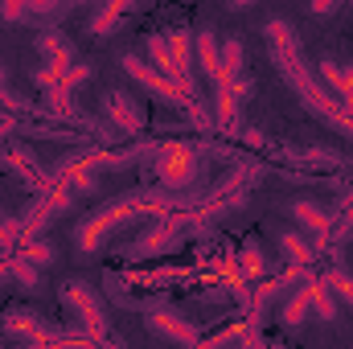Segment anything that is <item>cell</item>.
Returning a JSON list of instances; mask_svg holds the SVG:
<instances>
[{
  "instance_id": "obj_1",
  "label": "cell",
  "mask_w": 353,
  "mask_h": 349,
  "mask_svg": "<svg viewBox=\"0 0 353 349\" xmlns=\"http://www.w3.org/2000/svg\"><path fill=\"white\" fill-rule=\"evenodd\" d=\"M263 37H267V46H271V62H275L279 79L296 90V99H300L321 123H329L333 132H341L345 140H353V115L341 107V99L321 83V74L308 66V58L300 54V33H296L283 17H271L263 25Z\"/></svg>"
},
{
  "instance_id": "obj_2",
  "label": "cell",
  "mask_w": 353,
  "mask_h": 349,
  "mask_svg": "<svg viewBox=\"0 0 353 349\" xmlns=\"http://www.w3.org/2000/svg\"><path fill=\"white\" fill-rule=\"evenodd\" d=\"M169 210H193V189L176 193V189H165V185H152V189L119 193L74 226V247H79V255H99L115 230H123L132 222H144V218H157V214H169Z\"/></svg>"
},
{
  "instance_id": "obj_3",
  "label": "cell",
  "mask_w": 353,
  "mask_h": 349,
  "mask_svg": "<svg viewBox=\"0 0 353 349\" xmlns=\"http://www.w3.org/2000/svg\"><path fill=\"white\" fill-rule=\"evenodd\" d=\"M201 152H205V144H197V140H165V144L157 148V157H152V173H157V181H161L165 189L185 193V189L197 181Z\"/></svg>"
},
{
  "instance_id": "obj_4",
  "label": "cell",
  "mask_w": 353,
  "mask_h": 349,
  "mask_svg": "<svg viewBox=\"0 0 353 349\" xmlns=\"http://www.w3.org/2000/svg\"><path fill=\"white\" fill-rule=\"evenodd\" d=\"M74 206H79V193H74L66 181H54L50 189H41V193H37V201L21 214V243L37 239V230H41V226H50L58 214H70Z\"/></svg>"
},
{
  "instance_id": "obj_5",
  "label": "cell",
  "mask_w": 353,
  "mask_h": 349,
  "mask_svg": "<svg viewBox=\"0 0 353 349\" xmlns=\"http://www.w3.org/2000/svg\"><path fill=\"white\" fill-rule=\"evenodd\" d=\"M58 300L66 304V312L87 329L90 337H107V308H103V296L83 283V279H66L58 288Z\"/></svg>"
},
{
  "instance_id": "obj_6",
  "label": "cell",
  "mask_w": 353,
  "mask_h": 349,
  "mask_svg": "<svg viewBox=\"0 0 353 349\" xmlns=\"http://www.w3.org/2000/svg\"><path fill=\"white\" fill-rule=\"evenodd\" d=\"M0 169H4V173H12L25 189H33V193H41V189H50V185H54L50 169L41 165V157H37L29 144H8V148H0Z\"/></svg>"
},
{
  "instance_id": "obj_7",
  "label": "cell",
  "mask_w": 353,
  "mask_h": 349,
  "mask_svg": "<svg viewBox=\"0 0 353 349\" xmlns=\"http://www.w3.org/2000/svg\"><path fill=\"white\" fill-rule=\"evenodd\" d=\"M144 321H148V329H152L157 337H165V341H176V346H197V341H201V329H197L193 321H185L181 312L165 308V304H152V308L144 312Z\"/></svg>"
},
{
  "instance_id": "obj_8",
  "label": "cell",
  "mask_w": 353,
  "mask_h": 349,
  "mask_svg": "<svg viewBox=\"0 0 353 349\" xmlns=\"http://www.w3.org/2000/svg\"><path fill=\"white\" fill-rule=\"evenodd\" d=\"M103 115L123 132V136H144V107L128 94V90H111V94H103Z\"/></svg>"
},
{
  "instance_id": "obj_9",
  "label": "cell",
  "mask_w": 353,
  "mask_h": 349,
  "mask_svg": "<svg viewBox=\"0 0 353 349\" xmlns=\"http://www.w3.org/2000/svg\"><path fill=\"white\" fill-rule=\"evenodd\" d=\"M37 54H41V62H46L54 74H66V70L79 62V50H74V41H70L62 29H54V25H46V29L37 33Z\"/></svg>"
},
{
  "instance_id": "obj_10",
  "label": "cell",
  "mask_w": 353,
  "mask_h": 349,
  "mask_svg": "<svg viewBox=\"0 0 353 349\" xmlns=\"http://www.w3.org/2000/svg\"><path fill=\"white\" fill-rule=\"evenodd\" d=\"M292 218H296L300 230H308V239H312L316 251L329 247V235H333V222H337V218H333L325 206H316V201H292Z\"/></svg>"
},
{
  "instance_id": "obj_11",
  "label": "cell",
  "mask_w": 353,
  "mask_h": 349,
  "mask_svg": "<svg viewBox=\"0 0 353 349\" xmlns=\"http://www.w3.org/2000/svg\"><path fill=\"white\" fill-rule=\"evenodd\" d=\"M271 157H279L288 165H304V169H337V165H345V152H333V148H271Z\"/></svg>"
},
{
  "instance_id": "obj_12",
  "label": "cell",
  "mask_w": 353,
  "mask_h": 349,
  "mask_svg": "<svg viewBox=\"0 0 353 349\" xmlns=\"http://www.w3.org/2000/svg\"><path fill=\"white\" fill-rule=\"evenodd\" d=\"M316 74H321L325 87L341 99V107L353 115V62H333V58H325Z\"/></svg>"
},
{
  "instance_id": "obj_13",
  "label": "cell",
  "mask_w": 353,
  "mask_h": 349,
  "mask_svg": "<svg viewBox=\"0 0 353 349\" xmlns=\"http://www.w3.org/2000/svg\"><path fill=\"white\" fill-rule=\"evenodd\" d=\"M239 74H247V46H243V37H230V41H222V54H218V74H214V83L210 87H218V83H234Z\"/></svg>"
},
{
  "instance_id": "obj_14",
  "label": "cell",
  "mask_w": 353,
  "mask_h": 349,
  "mask_svg": "<svg viewBox=\"0 0 353 349\" xmlns=\"http://www.w3.org/2000/svg\"><path fill=\"white\" fill-rule=\"evenodd\" d=\"M239 111H243L239 94L226 87V83H218V87H214V123H218L226 136H239V132H243V123H239Z\"/></svg>"
},
{
  "instance_id": "obj_15",
  "label": "cell",
  "mask_w": 353,
  "mask_h": 349,
  "mask_svg": "<svg viewBox=\"0 0 353 349\" xmlns=\"http://www.w3.org/2000/svg\"><path fill=\"white\" fill-rule=\"evenodd\" d=\"M140 0H103L99 8H94V17H90L87 33L90 37H107V33H115L119 25H123V12L128 8H136Z\"/></svg>"
},
{
  "instance_id": "obj_16",
  "label": "cell",
  "mask_w": 353,
  "mask_h": 349,
  "mask_svg": "<svg viewBox=\"0 0 353 349\" xmlns=\"http://www.w3.org/2000/svg\"><path fill=\"white\" fill-rule=\"evenodd\" d=\"M46 321L33 312V308H25V304H8L4 312H0V329L8 333V337H37V329H41Z\"/></svg>"
},
{
  "instance_id": "obj_17",
  "label": "cell",
  "mask_w": 353,
  "mask_h": 349,
  "mask_svg": "<svg viewBox=\"0 0 353 349\" xmlns=\"http://www.w3.org/2000/svg\"><path fill=\"white\" fill-rule=\"evenodd\" d=\"M218 54H222V41H218L214 29L193 33V58H197V70H201L210 83H214V74H218Z\"/></svg>"
},
{
  "instance_id": "obj_18",
  "label": "cell",
  "mask_w": 353,
  "mask_h": 349,
  "mask_svg": "<svg viewBox=\"0 0 353 349\" xmlns=\"http://www.w3.org/2000/svg\"><path fill=\"white\" fill-rule=\"evenodd\" d=\"M279 251L288 255V263L292 267H312V259H316V247H312V239H304V235H296V230H279Z\"/></svg>"
},
{
  "instance_id": "obj_19",
  "label": "cell",
  "mask_w": 353,
  "mask_h": 349,
  "mask_svg": "<svg viewBox=\"0 0 353 349\" xmlns=\"http://www.w3.org/2000/svg\"><path fill=\"white\" fill-rule=\"evenodd\" d=\"M308 283H312V275L292 292V300L283 304V312H279V321L288 325V329H296V325H304V317L312 312V292H308Z\"/></svg>"
},
{
  "instance_id": "obj_20",
  "label": "cell",
  "mask_w": 353,
  "mask_h": 349,
  "mask_svg": "<svg viewBox=\"0 0 353 349\" xmlns=\"http://www.w3.org/2000/svg\"><path fill=\"white\" fill-rule=\"evenodd\" d=\"M4 275L17 279V288H25V292H37V283H41V267L29 263L25 255H8L4 259Z\"/></svg>"
},
{
  "instance_id": "obj_21",
  "label": "cell",
  "mask_w": 353,
  "mask_h": 349,
  "mask_svg": "<svg viewBox=\"0 0 353 349\" xmlns=\"http://www.w3.org/2000/svg\"><path fill=\"white\" fill-rule=\"evenodd\" d=\"M308 292H312V312H316L321 321H337V317H341V308H337V292H333L325 279H312Z\"/></svg>"
},
{
  "instance_id": "obj_22",
  "label": "cell",
  "mask_w": 353,
  "mask_h": 349,
  "mask_svg": "<svg viewBox=\"0 0 353 349\" xmlns=\"http://www.w3.org/2000/svg\"><path fill=\"white\" fill-rule=\"evenodd\" d=\"M66 12H70V0H29V21L33 25H54Z\"/></svg>"
},
{
  "instance_id": "obj_23",
  "label": "cell",
  "mask_w": 353,
  "mask_h": 349,
  "mask_svg": "<svg viewBox=\"0 0 353 349\" xmlns=\"http://www.w3.org/2000/svg\"><path fill=\"white\" fill-rule=\"evenodd\" d=\"M321 279L337 292V300H345V304L353 308V271H345V267H333V271H329V275H321Z\"/></svg>"
},
{
  "instance_id": "obj_24",
  "label": "cell",
  "mask_w": 353,
  "mask_h": 349,
  "mask_svg": "<svg viewBox=\"0 0 353 349\" xmlns=\"http://www.w3.org/2000/svg\"><path fill=\"white\" fill-rule=\"evenodd\" d=\"M263 271H267L263 247H259L255 239H247V247H243V279H251V275H263Z\"/></svg>"
},
{
  "instance_id": "obj_25",
  "label": "cell",
  "mask_w": 353,
  "mask_h": 349,
  "mask_svg": "<svg viewBox=\"0 0 353 349\" xmlns=\"http://www.w3.org/2000/svg\"><path fill=\"white\" fill-rule=\"evenodd\" d=\"M21 255H25L29 263H37V267H54V259H58V251H54V243H41V239H29Z\"/></svg>"
},
{
  "instance_id": "obj_26",
  "label": "cell",
  "mask_w": 353,
  "mask_h": 349,
  "mask_svg": "<svg viewBox=\"0 0 353 349\" xmlns=\"http://www.w3.org/2000/svg\"><path fill=\"white\" fill-rule=\"evenodd\" d=\"M17 243H21V222H12V218L0 210V247L12 255V251H17Z\"/></svg>"
},
{
  "instance_id": "obj_27",
  "label": "cell",
  "mask_w": 353,
  "mask_h": 349,
  "mask_svg": "<svg viewBox=\"0 0 353 349\" xmlns=\"http://www.w3.org/2000/svg\"><path fill=\"white\" fill-rule=\"evenodd\" d=\"M0 17L8 25H25L29 21V0H0Z\"/></svg>"
},
{
  "instance_id": "obj_28",
  "label": "cell",
  "mask_w": 353,
  "mask_h": 349,
  "mask_svg": "<svg viewBox=\"0 0 353 349\" xmlns=\"http://www.w3.org/2000/svg\"><path fill=\"white\" fill-rule=\"evenodd\" d=\"M90 74H94V70H90V62H74V66L62 74V83H66L70 90H79V87H83V83L90 79Z\"/></svg>"
},
{
  "instance_id": "obj_29",
  "label": "cell",
  "mask_w": 353,
  "mask_h": 349,
  "mask_svg": "<svg viewBox=\"0 0 353 349\" xmlns=\"http://www.w3.org/2000/svg\"><path fill=\"white\" fill-rule=\"evenodd\" d=\"M345 0H308V12H316V17H329V12H337Z\"/></svg>"
},
{
  "instance_id": "obj_30",
  "label": "cell",
  "mask_w": 353,
  "mask_h": 349,
  "mask_svg": "<svg viewBox=\"0 0 353 349\" xmlns=\"http://www.w3.org/2000/svg\"><path fill=\"white\" fill-rule=\"evenodd\" d=\"M239 136H243V144H251V148H263V132H255V128H251V132H239Z\"/></svg>"
},
{
  "instance_id": "obj_31",
  "label": "cell",
  "mask_w": 353,
  "mask_h": 349,
  "mask_svg": "<svg viewBox=\"0 0 353 349\" xmlns=\"http://www.w3.org/2000/svg\"><path fill=\"white\" fill-rule=\"evenodd\" d=\"M8 87V70H4V62H0V90Z\"/></svg>"
},
{
  "instance_id": "obj_32",
  "label": "cell",
  "mask_w": 353,
  "mask_h": 349,
  "mask_svg": "<svg viewBox=\"0 0 353 349\" xmlns=\"http://www.w3.org/2000/svg\"><path fill=\"white\" fill-rule=\"evenodd\" d=\"M230 4H234V8H251L255 0H230Z\"/></svg>"
},
{
  "instance_id": "obj_33",
  "label": "cell",
  "mask_w": 353,
  "mask_h": 349,
  "mask_svg": "<svg viewBox=\"0 0 353 349\" xmlns=\"http://www.w3.org/2000/svg\"><path fill=\"white\" fill-rule=\"evenodd\" d=\"M350 4H353V0H350Z\"/></svg>"
}]
</instances>
